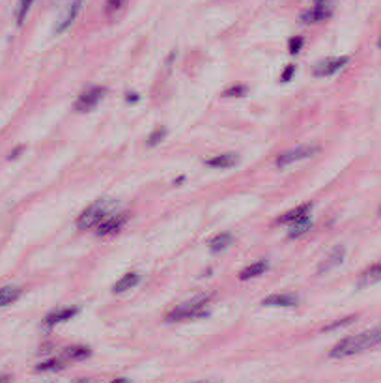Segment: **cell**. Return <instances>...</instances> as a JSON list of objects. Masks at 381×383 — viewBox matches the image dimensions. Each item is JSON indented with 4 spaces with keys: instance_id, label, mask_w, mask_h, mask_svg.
Instances as JSON below:
<instances>
[{
    "instance_id": "26",
    "label": "cell",
    "mask_w": 381,
    "mask_h": 383,
    "mask_svg": "<svg viewBox=\"0 0 381 383\" xmlns=\"http://www.w3.org/2000/svg\"><path fill=\"white\" fill-rule=\"evenodd\" d=\"M165 137H166V129L165 127H161V129H155V131H152V135L148 137L146 144H148V146H157V144H159Z\"/></svg>"
},
{
    "instance_id": "8",
    "label": "cell",
    "mask_w": 381,
    "mask_h": 383,
    "mask_svg": "<svg viewBox=\"0 0 381 383\" xmlns=\"http://www.w3.org/2000/svg\"><path fill=\"white\" fill-rule=\"evenodd\" d=\"M125 221H127V217H125L124 213H114L113 217H108L107 221H103V223L97 226V236H101V238H105V236H114L116 232L122 230Z\"/></svg>"
},
{
    "instance_id": "31",
    "label": "cell",
    "mask_w": 381,
    "mask_h": 383,
    "mask_svg": "<svg viewBox=\"0 0 381 383\" xmlns=\"http://www.w3.org/2000/svg\"><path fill=\"white\" fill-rule=\"evenodd\" d=\"M113 383H131L129 380H125V377H118V380H114Z\"/></svg>"
},
{
    "instance_id": "7",
    "label": "cell",
    "mask_w": 381,
    "mask_h": 383,
    "mask_svg": "<svg viewBox=\"0 0 381 383\" xmlns=\"http://www.w3.org/2000/svg\"><path fill=\"white\" fill-rule=\"evenodd\" d=\"M310 204H301V206L294 208V210H290V212H286L285 215H280L279 219H277V223L280 224H299L303 223V221H308L310 219Z\"/></svg>"
},
{
    "instance_id": "27",
    "label": "cell",
    "mask_w": 381,
    "mask_h": 383,
    "mask_svg": "<svg viewBox=\"0 0 381 383\" xmlns=\"http://www.w3.org/2000/svg\"><path fill=\"white\" fill-rule=\"evenodd\" d=\"M303 43H305V40H303L301 36H296V38H292V40H290V52H292V55H297V52L301 51Z\"/></svg>"
},
{
    "instance_id": "34",
    "label": "cell",
    "mask_w": 381,
    "mask_h": 383,
    "mask_svg": "<svg viewBox=\"0 0 381 383\" xmlns=\"http://www.w3.org/2000/svg\"><path fill=\"white\" fill-rule=\"evenodd\" d=\"M196 383H204V382H196Z\"/></svg>"
},
{
    "instance_id": "1",
    "label": "cell",
    "mask_w": 381,
    "mask_h": 383,
    "mask_svg": "<svg viewBox=\"0 0 381 383\" xmlns=\"http://www.w3.org/2000/svg\"><path fill=\"white\" fill-rule=\"evenodd\" d=\"M381 344V326H375L372 329L353 337H347L344 340L336 344L335 348L331 349V359H344V357H352V355L363 354L366 349L375 348Z\"/></svg>"
},
{
    "instance_id": "29",
    "label": "cell",
    "mask_w": 381,
    "mask_h": 383,
    "mask_svg": "<svg viewBox=\"0 0 381 383\" xmlns=\"http://www.w3.org/2000/svg\"><path fill=\"white\" fill-rule=\"evenodd\" d=\"M294 71H296V66H286V69H285V75H282V77H280V80H282V82H288V80L292 79V77H294Z\"/></svg>"
},
{
    "instance_id": "12",
    "label": "cell",
    "mask_w": 381,
    "mask_h": 383,
    "mask_svg": "<svg viewBox=\"0 0 381 383\" xmlns=\"http://www.w3.org/2000/svg\"><path fill=\"white\" fill-rule=\"evenodd\" d=\"M239 157L236 154H222L217 155V157H211V159L204 161L206 166L210 168H232V166L238 165Z\"/></svg>"
},
{
    "instance_id": "21",
    "label": "cell",
    "mask_w": 381,
    "mask_h": 383,
    "mask_svg": "<svg viewBox=\"0 0 381 383\" xmlns=\"http://www.w3.org/2000/svg\"><path fill=\"white\" fill-rule=\"evenodd\" d=\"M66 363H68V361L64 359V357H55V359H49V361H45V363H41V365L36 366V370L38 372L62 370L64 366H66Z\"/></svg>"
},
{
    "instance_id": "17",
    "label": "cell",
    "mask_w": 381,
    "mask_h": 383,
    "mask_svg": "<svg viewBox=\"0 0 381 383\" xmlns=\"http://www.w3.org/2000/svg\"><path fill=\"white\" fill-rule=\"evenodd\" d=\"M232 234L230 232H222V234H217L215 238H211L210 241V249L213 252H221L224 251L227 247L232 245Z\"/></svg>"
},
{
    "instance_id": "16",
    "label": "cell",
    "mask_w": 381,
    "mask_h": 383,
    "mask_svg": "<svg viewBox=\"0 0 381 383\" xmlns=\"http://www.w3.org/2000/svg\"><path fill=\"white\" fill-rule=\"evenodd\" d=\"M19 296H21V288H17V286H4V288H0V307L12 305Z\"/></svg>"
},
{
    "instance_id": "3",
    "label": "cell",
    "mask_w": 381,
    "mask_h": 383,
    "mask_svg": "<svg viewBox=\"0 0 381 383\" xmlns=\"http://www.w3.org/2000/svg\"><path fill=\"white\" fill-rule=\"evenodd\" d=\"M210 298L208 296H196L187 303L180 305L174 310H171L166 315V321H185V320H194V318H202V316L208 315L206 310V305H208Z\"/></svg>"
},
{
    "instance_id": "24",
    "label": "cell",
    "mask_w": 381,
    "mask_h": 383,
    "mask_svg": "<svg viewBox=\"0 0 381 383\" xmlns=\"http://www.w3.org/2000/svg\"><path fill=\"white\" fill-rule=\"evenodd\" d=\"M310 229H312V221L308 219V221H303V223H299V224H294V229L290 230V234L288 236H290L292 240H296V238H299V236L307 234Z\"/></svg>"
},
{
    "instance_id": "10",
    "label": "cell",
    "mask_w": 381,
    "mask_h": 383,
    "mask_svg": "<svg viewBox=\"0 0 381 383\" xmlns=\"http://www.w3.org/2000/svg\"><path fill=\"white\" fill-rule=\"evenodd\" d=\"M331 8L329 6H316L314 4L310 10H307V12L301 13V21L303 23H322V21H325V19L331 17Z\"/></svg>"
},
{
    "instance_id": "6",
    "label": "cell",
    "mask_w": 381,
    "mask_h": 383,
    "mask_svg": "<svg viewBox=\"0 0 381 383\" xmlns=\"http://www.w3.org/2000/svg\"><path fill=\"white\" fill-rule=\"evenodd\" d=\"M347 62H350V58L347 57L329 58V60H324V62H319L318 66L314 68V75H316V77H329V75H335L336 71H340Z\"/></svg>"
},
{
    "instance_id": "19",
    "label": "cell",
    "mask_w": 381,
    "mask_h": 383,
    "mask_svg": "<svg viewBox=\"0 0 381 383\" xmlns=\"http://www.w3.org/2000/svg\"><path fill=\"white\" fill-rule=\"evenodd\" d=\"M266 268H268V262L260 260V262L252 263V266H249V268H245L243 271L239 273V279L241 280L254 279V277H258V275H262L264 271H266Z\"/></svg>"
},
{
    "instance_id": "33",
    "label": "cell",
    "mask_w": 381,
    "mask_h": 383,
    "mask_svg": "<svg viewBox=\"0 0 381 383\" xmlns=\"http://www.w3.org/2000/svg\"><path fill=\"white\" fill-rule=\"evenodd\" d=\"M378 47H381V36H380V40H378Z\"/></svg>"
},
{
    "instance_id": "18",
    "label": "cell",
    "mask_w": 381,
    "mask_h": 383,
    "mask_svg": "<svg viewBox=\"0 0 381 383\" xmlns=\"http://www.w3.org/2000/svg\"><path fill=\"white\" fill-rule=\"evenodd\" d=\"M380 280H381V262L370 266L368 269H364V273L361 275L359 282H361V286H366V284H372V282H380Z\"/></svg>"
},
{
    "instance_id": "22",
    "label": "cell",
    "mask_w": 381,
    "mask_h": 383,
    "mask_svg": "<svg viewBox=\"0 0 381 383\" xmlns=\"http://www.w3.org/2000/svg\"><path fill=\"white\" fill-rule=\"evenodd\" d=\"M247 92H249V88L245 85H233L222 92V98H243V96H247Z\"/></svg>"
},
{
    "instance_id": "32",
    "label": "cell",
    "mask_w": 381,
    "mask_h": 383,
    "mask_svg": "<svg viewBox=\"0 0 381 383\" xmlns=\"http://www.w3.org/2000/svg\"><path fill=\"white\" fill-rule=\"evenodd\" d=\"M10 382V377L8 376H0V383H8Z\"/></svg>"
},
{
    "instance_id": "2",
    "label": "cell",
    "mask_w": 381,
    "mask_h": 383,
    "mask_svg": "<svg viewBox=\"0 0 381 383\" xmlns=\"http://www.w3.org/2000/svg\"><path fill=\"white\" fill-rule=\"evenodd\" d=\"M116 206H118V202L113 201V198H99L80 213L79 219H77V226L82 230L97 229L103 221L113 217L116 213Z\"/></svg>"
},
{
    "instance_id": "15",
    "label": "cell",
    "mask_w": 381,
    "mask_h": 383,
    "mask_svg": "<svg viewBox=\"0 0 381 383\" xmlns=\"http://www.w3.org/2000/svg\"><path fill=\"white\" fill-rule=\"evenodd\" d=\"M138 280H141L138 273H125L124 277H122V279H120L118 282L113 286V292L114 294L127 292L129 288H133V286L138 284Z\"/></svg>"
},
{
    "instance_id": "35",
    "label": "cell",
    "mask_w": 381,
    "mask_h": 383,
    "mask_svg": "<svg viewBox=\"0 0 381 383\" xmlns=\"http://www.w3.org/2000/svg\"><path fill=\"white\" fill-rule=\"evenodd\" d=\"M380 212H381V210H380Z\"/></svg>"
},
{
    "instance_id": "4",
    "label": "cell",
    "mask_w": 381,
    "mask_h": 383,
    "mask_svg": "<svg viewBox=\"0 0 381 383\" xmlns=\"http://www.w3.org/2000/svg\"><path fill=\"white\" fill-rule=\"evenodd\" d=\"M105 94H107V88H105V86H92V88L85 90L79 98H77V101H75V109L79 110V113H86V110L96 109L97 103L105 98Z\"/></svg>"
},
{
    "instance_id": "30",
    "label": "cell",
    "mask_w": 381,
    "mask_h": 383,
    "mask_svg": "<svg viewBox=\"0 0 381 383\" xmlns=\"http://www.w3.org/2000/svg\"><path fill=\"white\" fill-rule=\"evenodd\" d=\"M316 2V6H329L331 0H314Z\"/></svg>"
},
{
    "instance_id": "13",
    "label": "cell",
    "mask_w": 381,
    "mask_h": 383,
    "mask_svg": "<svg viewBox=\"0 0 381 383\" xmlns=\"http://www.w3.org/2000/svg\"><path fill=\"white\" fill-rule=\"evenodd\" d=\"M296 303L297 298L292 294H273L262 301V305H268V307H294Z\"/></svg>"
},
{
    "instance_id": "25",
    "label": "cell",
    "mask_w": 381,
    "mask_h": 383,
    "mask_svg": "<svg viewBox=\"0 0 381 383\" xmlns=\"http://www.w3.org/2000/svg\"><path fill=\"white\" fill-rule=\"evenodd\" d=\"M125 0H107L105 2V13L107 15H114L116 12H120L122 8H124Z\"/></svg>"
},
{
    "instance_id": "28",
    "label": "cell",
    "mask_w": 381,
    "mask_h": 383,
    "mask_svg": "<svg viewBox=\"0 0 381 383\" xmlns=\"http://www.w3.org/2000/svg\"><path fill=\"white\" fill-rule=\"evenodd\" d=\"M355 320V318H344V320H340V321H335V324H331V326H327V327H324V331H331V329H336V327H340V326H346V324H350V321H353Z\"/></svg>"
},
{
    "instance_id": "5",
    "label": "cell",
    "mask_w": 381,
    "mask_h": 383,
    "mask_svg": "<svg viewBox=\"0 0 381 383\" xmlns=\"http://www.w3.org/2000/svg\"><path fill=\"white\" fill-rule=\"evenodd\" d=\"M319 148L316 144H301V146H296V148L288 150L282 155H279L277 159V166H288L292 163H297V161L307 159V157H312L314 154H318Z\"/></svg>"
},
{
    "instance_id": "14",
    "label": "cell",
    "mask_w": 381,
    "mask_h": 383,
    "mask_svg": "<svg viewBox=\"0 0 381 383\" xmlns=\"http://www.w3.org/2000/svg\"><path fill=\"white\" fill-rule=\"evenodd\" d=\"M342 260H344V247H335V249L329 252V256L319 263V273H324V271H329V269L336 268Z\"/></svg>"
},
{
    "instance_id": "9",
    "label": "cell",
    "mask_w": 381,
    "mask_h": 383,
    "mask_svg": "<svg viewBox=\"0 0 381 383\" xmlns=\"http://www.w3.org/2000/svg\"><path fill=\"white\" fill-rule=\"evenodd\" d=\"M82 4H85V0H71V4H69V8L66 10V13L62 15V19H60V23H58L57 27V32L60 34V32H64V30H68L71 24H73V21L77 19V15L80 13V10H82Z\"/></svg>"
},
{
    "instance_id": "11",
    "label": "cell",
    "mask_w": 381,
    "mask_h": 383,
    "mask_svg": "<svg viewBox=\"0 0 381 383\" xmlns=\"http://www.w3.org/2000/svg\"><path fill=\"white\" fill-rule=\"evenodd\" d=\"M77 312H79L77 307H73V309H62V310H55V312H49V315L45 316V320H43V326L55 327L58 326V324H64V321L71 320Z\"/></svg>"
},
{
    "instance_id": "20",
    "label": "cell",
    "mask_w": 381,
    "mask_h": 383,
    "mask_svg": "<svg viewBox=\"0 0 381 383\" xmlns=\"http://www.w3.org/2000/svg\"><path fill=\"white\" fill-rule=\"evenodd\" d=\"M90 355V349L86 348V346H71L64 352V359L66 361H79V359H86Z\"/></svg>"
},
{
    "instance_id": "23",
    "label": "cell",
    "mask_w": 381,
    "mask_h": 383,
    "mask_svg": "<svg viewBox=\"0 0 381 383\" xmlns=\"http://www.w3.org/2000/svg\"><path fill=\"white\" fill-rule=\"evenodd\" d=\"M36 0H19V6H17V24H23L27 15H29L30 8L34 4Z\"/></svg>"
}]
</instances>
